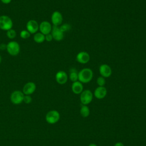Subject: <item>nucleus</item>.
<instances>
[{"label": "nucleus", "instance_id": "1", "mask_svg": "<svg viewBox=\"0 0 146 146\" xmlns=\"http://www.w3.org/2000/svg\"><path fill=\"white\" fill-rule=\"evenodd\" d=\"M94 73L90 68H84L78 72V81L82 83H88L92 79Z\"/></svg>", "mask_w": 146, "mask_h": 146}, {"label": "nucleus", "instance_id": "2", "mask_svg": "<svg viewBox=\"0 0 146 146\" xmlns=\"http://www.w3.org/2000/svg\"><path fill=\"white\" fill-rule=\"evenodd\" d=\"M13 26V22L11 18L6 15L0 16V29L7 31L11 29Z\"/></svg>", "mask_w": 146, "mask_h": 146}, {"label": "nucleus", "instance_id": "3", "mask_svg": "<svg viewBox=\"0 0 146 146\" xmlns=\"http://www.w3.org/2000/svg\"><path fill=\"white\" fill-rule=\"evenodd\" d=\"M6 50L11 56H16L20 52V45L15 40H11L6 44Z\"/></svg>", "mask_w": 146, "mask_h": 146}, {"label": "nucleus", "instance_id": "4", "mask_svg": "<svg viewBox=\"0 0 146 146\" xmlns=\"http://www.w3.org/2000/svg\"><path fill=\"white\" fill-rule=\"evenodd\" d=\"M60 113L59 112L55 110H51L48 111L45 117L46 121L50 124H54L56 123L60 119Z\"/></svg>", "mask_w": 146, "mask_h": 146}, {"label": "nucleus", "instance_id": "5", "mask_svg": "<svg viewBox=\"0 0 146 146\" xmlns=\"http://www.w3.org/2000/svg\"><path fill=\"white\" fill-rule=\"evenodd\" d=\"M93 94L90 90H83L80 95V100L83 105L90 104L93 99Z\"/></svg>", "mask_w": 146, "mask_h": 146}, {"label": "nucleus", "instance_id": "6", "mask_svg": "<svg viewBox=\"0 0 146 146\" xmlns=\"http://www.w3.org/2000/svg\"><path fill=\"white\" fill-rule=\"evenodd\" d=\"M24 94L22 91L19 90L14 91L10 95V100L14 104L17 105L23 102Z\"/></svg>", "mask_w": 146, "mask_h": 146}, {"label": "nucleus", "instance_id": "7", "mask_svg": "<svg viewBox=\"0 0 146 146\" xmlns=\"http://www.w3.org/2000/svg\"><path fill=\"white\" fill-rule=\"evenodd\" d=\"M26 27L31 34H34L39 30V24L36 20L30 19L27 22Z\"/></svg>", "mask_w": 146, "mask_h": 146}, {"label": "nucleus", "instance_id": "8", "mask_svg": "<svg viewBox=\"0 0 146 146\" xmlns=\"http://www.w3.org/2000/svg\"><path fill=\"white\" fill-rule=\"evenodd\" d=\"M51 22L54 26H60L63 22V16L59 11H54L51 16Z\"/></svg>", "mask_w": 146, "mask_h": 146}, {"label": "nucleus", "instance_id": "9", "mask_svg": "<svg viewBox=\"0 0 146 146\" xmlns=\"http://www.w3.org/2000/svg\"><path fill=\"white\" fill-rule=\"evenodd\" d=\"M52 29V27L51 24L47 21H43L39 25V30L40 32L44 35L51 33Z\"/></svg>", "mask_w": 146, "mask_h": 146}, {"label": "nucleus", "instance_id": "10", "mask_svg": "<svg viewBox=\"0 0 146 146\" xmlns=\"http://www.w3.org/2000/svg\"><path fill=\"white\" fill-rule=\"evenodd\" d=\"M36 86L35 83L33 82H29L26 83L23 87L22 92L24 95H30L33 94L36 90Z\"/></svg>", "mask_w": 146, "mask_h": 146}, {"label": "nucleus", "instance_id": "11", "mask_svg": "<svg viewBox=\"0 0 146 146\" xmlns=\"http://www.w3.org/2000/svg\"><path fill=\"white\" fill-rule=\"evenodd\" d=\"M99 71L100 75L104 78H109L112 75V71L111 67L107 64H102L99 66Z\"/></svg>", "mask_w": 146, "mask_h": 146}, {"label": "nucleus", "instance_id": "12", "mask_svg": "<svg viewBox=\"0 0 146 146\" xmlns=\"http://www.w3.org/2000/svg\"><path fill=\"white\" fill-rule=\"evenodd\" d=\"M51 34L53 39L56 41H60L64 38V33L60 29L59 26H53Z\"/></svg>", "mask_w": 146, "mask_h": 146}, {"label": "nucleus", "instance_id": "13", "mask_svg": "<svg viewBox=\"0 0 146 146\" xmlns=\"http://www.w3.org/2000/svg\"><path fill=\"white\" fill-rule=\"evenodd\" d=\"M76 59L79 63L86 64L90 61V56L86 51H80L76 55Z\"/></svg>", "mask_w": 146, "mask_h": 146}, {"label": "nucleus", "instance_id": "14", "mask_svg": "<svg viewBox=\"0 0 146 146\" xmlns=\"http://www.w3.org/2000/svg\"><path fill=\"white\" fill-rule=\"evenodd\" d=\"M55 80L58 84H64L67 82L68 75L65 71L60 70L55 74Z\"/></svg>", "mask_w": 146, "mask_h": 146}, {"label": "nucleus", "instance_id": "15", "mask_svg": "<svg viewBox=\"0 0 146 146\" xmlns=\"http://www.w3.org/2000/svg\"><path fill=\"white\" fill-rule=\"evenodd\" d=\"M107 90L104 86H99L94 91V95L98 99H102L106 97Z\"/></svg>", "mask_w": 146, "mask_h": 146}, {"label": "nucleus", "instance_id": "16", "mask_svg": "<svg viewBox=\"0 0 146 146\" xmlns=\"http://www.w3.org/2000/svg\"><path fill=\"white\" fill-rule=\"evenodd\" d=\"M71 90L75 94H80L83 91V84L78 80L74 82L71 85Z\"/></svg>", "mask_w": 146, "mask_h": 146}, {"label": "nucleus", "instance_id": "17", "mask_svg": "<svg viewBox=\"0 0 146 146\" xmlns=\"http://www.w3.org/2000/svg\"><path fill=\"white\" fill-rule=\"evenodd\" d=\"M33 39L36 43H41L45 40V35L42 33H41L40 32L36 33L34 34L33 36Z\"/></svg>", "mask_w": 146, "mask_h": 146}, {"label": "nucleus", "instance_id": "18", "mask_svg": "<svg viewBox=\"0 0 146 146\" xmlns=\"http://www.w3.org/2000/svg\"><path fill=\"white\" fill-rule=\"evenodd\" d=\"M90 111L87 105H83L80 110V114L83 117H87L90 115Z\"/></svg>", "mask_w": 146, "mask_h": 146}, {"label": "nucleus", "instance_id": "19", "mask_svg": "<svg viewBox=\"0 0 146 146\" xmlns=\"http://www.w3.org/2000/svg\"><path fill=\"white\" fill-rule=\"evenodd\" d=\"M69 78L70 80L72 82H76L78 80V72L74 68H71L70 70V74H69Z\"/></svg>", "mask_w": 146, "mask_h": 146}, {"label": "nucleus", "instance_id": "20", "mask_svg": "<svg viewBox=\"0 0 146 146\" xmlns=\"http://www.w3.org/2000/svg\"><path fill=\"white\" fill-rule=\"evenodd\" d=\"M6 35L8 38L10 39H13L16 37L17 32L15 30L11 29L6 31Z\"/></svg>", "mask_w": 146, "mask_h": 146}, {"label": "nucleus", "instance_id": "21", "mask_svg": "<svg viewBox=\"0 0 146 146\" xmlns=\"http://www.w3.org/2000/svg\"><path fill=\"white\" fill-rule=\"evenodd\" d=\"M19 35H20V37L22 39H26L30 37L31 34L27 30H23L20 32Z\"/></svg>", "mask_w": 146, "mask_h": 146}, {"label": "nucleus", "instance_id": "22", "mask_svg": "<svg viewBox=\"0 0 146 146\" xmlns=\"http://www.w3.org/2000/svg\"><path fill=\"white\" fill-rule=\"evenodd\" d=\"M106 79L103 76H99L96 79V83L99 86H104L106 84Z\"/></svg>", "mask_w": 146, "mask_h": 146}, {"label": "nucleus", "instance_id": "23", "mask_svg": "<svg viewBox=\"0 0 146 146\" xmlns=\"http://www.w3.org/2000/svg\"><path fill=\"white\" fill-rule=\"evenodd\" d=\"M60 29L63 32H66V31H69L71 27V25L68 24V23H64V24H63L60 27H59Z\"/></svg>", "mask_w": 146, "mask_h": 146}, {"label": "nucleus", "instance_id": "24", "mask_svg": "<svg viewBox=\"0 0 146 146\" xmlns=\"http://www.w3.org/2000/svg\"><path fill=\"white\" fill-rule=\"evenodd\" d=\"M32 98L30 95H25L23 97V102L26 104H30L32 102Z\"/></svg>", "mask_w": 146, "mask_h": 146}, {"label": "nucleus", "instance_id": "25", "mask_svg": "<svg viewBox=\"0 0 146 146\" xmlns=\"http://www.w3.org/2000/svg\"><path fill=\"white\" fill-rule=\"evenodd\" d=\"M52 39H53V38L51 33L45 35V40H46L47 42H51L52 40Z\"/></svg>", "mask_w": 146, "mask_h": 146}, {"label": "nucleus", "instance_id": "26", "mask_svg": "<svg viewBox=\"0 0 146 146\" xmlns=\"http://www.w3.org/2000/svg\"><path fill=\"white\" fill-rule=\"evenodd\" d=\"M0 50H6V44L5 43H1L0 44Z\"/></svg>", "mask_w": 146, "mask_h": 146}, {"label": "nucleus", "instance_id": "27", "mask_svg": "<svg viewBox=\"0 0 146 146\" xmlns=\"http://www.w3.org/2000/svg\"><path fill=\"white\" fill-rule=\"evenodd\" d=\"M4 4H9L11 2V0H0Z\"/></svg>", "mask_w": 146, "mask_h": 146}, {"label": "nucleus", "instance_id": "28", "mask_svg": "<svg viewBox=\"0 0 146 146\" xmlns=\"http://www.w3.org/2000/svg\"><path fill=\"white\" fill-rule=\"evenodd\" d=\"M114 146H124V145L121 142H117L115 144Z\"/></svg>", "mask_w": 146, "mask_h": 146}, {"label": "nucleus", "instance_id": "29", "mask_svg": "<svg viewBox=\"0 0 146 146\" xmlns=\"http://www.w3.org/2000/svg\"><path fill=\"white\" fill-rule=\"evenodd\" d=\"M88 146H98V145L95 143H91Z\"/></svg>", "mask_w": 146, "mask_h": 146}, {"label": "nucleus", "instance_id": "30", "mask_svg": "<svg viewBox=\"0 0 146 146\" xmlns=\"http://www.w3.org/2000/svg\"><path fill=\"white\" fill-rule=\"evenodd\" d=\"M1 62H2V56H1V55H0V64H1Z\"/></svg>", "mask_w": 146, "mask_h": 146}]
</instances>
